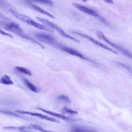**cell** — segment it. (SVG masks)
<instances>
[{
    "instance_id": "5",
    "label": "cell",
    "mask_w": 132,
    "mask_h": 132,
    "mask_svg": "<svg viewBox=\"0 0 132 132\" xmlns=\"http://www.w3.org/2000/svg\"><path fill=\"white\" fill-rule=\"evenodd\" d=\"M72 5L74 7H75L76 9L79 10L80 11H81L86 14H88L89 15H92V16H93L99 20H100L101 21H102V22H103L105 24H108V22L102 16H101L99 14H98L95 11L93 10V9L89 8L85 6H83L81 4H78L77 3H75V2L72 3Z\"/></svg>"
},
{
    "instance_id": "1",
    "label": "cell",
    "mask_w": 132,
    "mask_h": 132,
    "mask_svg": "<svg viewBox=\"0 0 132 132\" xmlns=\"http://www.w3.org/2000/svg\"><path fill=\"white\" fill-rule=\"evenodd\" d=\"M0 27H1L2 28H3L8 31L12 32L19 35V36H20L22 38L29 40L30 41H31L34 42V43L39 45L42 48H44V47L43 46L41 45V44H40L39 42H37L35 39H34L26 35L23 32V30L22 29V28L20 26V25L16 22L12 21L10 20H0Z\"/></svg>"
},
{
    "instance_id": "17",
    "label": "cell",
    "mask_w": 132,
    "mask_h": 132,
    "mask_svg": "<svg viewBox=\"0 0 132 132\" xmlns=\"http://www.w3.org/2000/svg\"><path fill=\"white\" fill-rule=\"evenodd\" d=\"M14 68L17 71H18L20 73L26 74L29 76H32V73H31V71L29 70H28L25 68L18 66V67H15Z\"/></svg>"
},
{
    "instance_id": "23",
    "label": "cell",
    "mask_w": 132,
    "mask_h": 132,
    "mask_svg": "<svg viewBox=\"0 0 132 132\" xmlns=\"http://www.w3.org/2000/svg\"><path fill=\"white\" fill-rule=\"evenodd\" d=\"M0 17H1L2 19H4V20H10V19L8 18H7L6 16H4L3 14H2L1 12H0Z\"/></svg>"
},
{
    "instance_id": "3",
    "label": "cell",
    "mask_w": 132,
    "mask_h": 132,
    "mask_svg": "<svg viewBox=\"0 0 132 132\" xmlns=\"http://www.w3.org/2000/svg\"><path fill=\"white\" fill-rule=\"evenodd\" d=\"M36 19L37 20V21L42 23L43 24H44L45 25L51 28L55 29L56 30H57V31H58V32L62 35V36H63L65 38H68L69 39H71L76 42H79V41L78 40H77V39H76L75 38L70 36V35L68 34L67 33H66L61 28H60L59 26H58L57 25H56V24L54 23L53 22H52L45 19H43L42 18H40V17H36Z\"/></svg>"
},
{
    "instance_id": "25",
    "label": "cell",
    "mask_w": 132,
    "mask_h": 132,
    "mask_svg": "<svg viewBox=\"0 0 132 132\" xmlns=\"http://www.w3.org/2000/svg\"><path fill=\"white\" fill-rule=\"evenodd\" d=\"M22 132H34V131H29V130H24V131H23Z\"/></svg>"
},
{
    "instance_id": "13",
    "label": "cell",
    "mask_w": 132,
    "mask_h": 132,
    "mask_svg": "<svg viewBox=\"0 0 132 132\" xmlns=\"http://www.w3.org/2000/svg\"><path fill=\"white\" fill-rule=\"evenodd\" d=\"M31 6L34 9H35L36 10H37V11H38L39 12L43 14H44V15H47L48 16H50V18H53V19H55V16L54 15H53L52 14H51L50 12L45 11V10L42 9L41 8H40V7H39L37 5H34V4H31Z\"/></svg>"
},
{
    "instance_id": "16",
    "label": "cell",
    "mask_w": 132,
    "mask_h": 132,
    "mask_svg": "<svg viewBox=\"0 0 132 132\" xmlns=\"http://www.w3.org/2000/svg\"><path fill=\"white\" fill-rule=\"evenodd\" d=\"M71 132H98L96 130L90 129L81 127H73L71 129Z\"/></svg>"
},
{
    "instance_id": "15",
    "label": "cell",
    "mask_w": 132,
    "mask_h": 132,
    "mask_svg": "<svg viewBox=\"0 0 132 132\" xmlns=\"http://www.w3.org/2000/svg\"><path fill=\"white\" fill-rule=\"evenodd\" d=\"M0 113L4 114H6V115H8L10 116H12V117H16V118H21V119H27L26 117H23L22 116L18 113H16L15 112H13L12 111H9V110H4V109H0Z\"/></svg>"
},
{
    "instance_id": "2",
    "label": "cell",
    "mask_w": 132,
    "mask_h": 132,
    "mask_svg": "<svg viewBox=\"0 0 132 132\" xmlns=\"http://www.w3.org/2000/svg\"><path fill=\"white\" fill-rule=\"evenodd\" d=\"M9 11L13 15H14L18 19L22 21L23 22L27 23L28 25H30L35 27H36L39 29L47 31H48L50 32H54V30L52 28H51L46 25L41 24L37 22H36L35 21L32 20L31 18H30L29 16H28L26 15L20 13L12 9H9Z\"/></svg>"
},
{
    "instance_id": "19",
    "label": "cell",
    "mask_w": 132,
    "mask_h": 132,
    "mask_svg": "<svg viewBox=\"0 0 132 132\" xmlns=\"http://www.w3.org/2000/svg\"><path fill=\"white\" fill-rule=\"evenodd\" d=\"M58 100H59L63 103H67V104L71 103V101H70V99L69 98V97L65 95H59L58 97Z\"/></svg>"
},
{
    "instance_id": "8",
    "label": "cell",
    "mask_w": 132,
    "mask_h": 132,
    "mask_svg": "<svg viewBox=\"0 0 132 132\" xmlns=\"http://www.w3.org/2000/svg\"><path fill=\"white\" fill-rule=\"evenodd\" d=\"M35 36L39 40L43 42L53 46H56L57 45V42H56L54 38L51 35L41 32L37 33L36 34Z\"/></svg>"
},
{
    "instance_id": "6",
    "label": "cell",
    "mask_w": 132,
    "mask_h": 132,
    "mask_svg": "<svg viewBox=\"0 0 132 132\" xmlns=\"http://www.w3.org/2000/svg\"><path fill=\"white\" fill-rule=\"evenodd\" d=\"M15 111L18 113H20L21 114H28V115H30L31 116H34V117H38L40 119H43V120H45L47 121H51V122H56V123H59V121L56 120V119L52 118V117H48L45 114H43L40 113H38V112H31V111H25V110H15Z\"/></svg>"
},
{
    "instance_id": "22",
    "label": "cell",
    "mask_w": 132,
    "mask_h": 132,
    "mask_svg": "<svg viewBox=\"0 0 132 132\" xmlns=\"http://www.w3.org/2000/svg\"><path fill=\"white\" fill-rule=\"evenodd\" d=\"M36 2L37 3H40L42 4H47L48 5H53V4L52 1H37Z\"/></svg>"
},
{
    "instance_id": "24",
    "label": "cell",
    "mask_w": 132,
    "mask_h": 132,
    "mask_svg": "<svg viewBox=\"0 0 132 132\" xmlns=\"http://www.w3.org/2000/svg\"><path fill=\"white\" fill-rule=\"evenodd\" d=\"M106 2L108 3H111H111H113V2L112 1H106Z\"/></svg>"
},
{
    "instance_id": "11",
    "label": "cell",
    "mask_w": 132,
    "mask_h": 132,
    "mask_svg": "<svg viewBox=\"0 0 132 132\" xmlns=\"http://www.w3.org/2000/svg\"><path fill=\"white\" fill-rule=\"evenodd\" d=\"M23 82H24V84L25 85V86L31 91L34 92L35 93H37L39 92V89L35 85H34L30 81H29L28 79L23 78Z\"/></svg>"
},
{
    "instance_id": "7",
    "label": "cell",
    "mask_w": 132,
    "mask_h": 132,
    "mask_svg": "<svg viewBox=\"0 0 132 132\" xmlns=\"http://www.w3.org/2000/svg\"><path fill=\"white\" fill-rule=\"evenodd\" d=\"M74 33L75 34H76V35H78V36H81V37H83V38H84L87 39L88 40H89V41H91V42H92L93 43L95 44V45H97V46H100V47H102V48H104V49H105V50H107V51H110V52H112V53H114V54H118V52H117V51H116V50H112L111 48L109 47L107 45L103 44L102 43H101V42L98 41L97 40L94 39L92 37H90V36H88V35H86V34H83V33L78 32H74Z\"/></svg>"
},
{
    "instance_id": "12",
    "label": "cell",
    "mask_w": 132,
    "mask_h": 132,
    "mask_svg": "<svg viewBox=\"0 0 132 132\" xmlns=\"http://www.w3.org/2000/svg\"><path fill=\"white\" fill-rule=\"evenodd\" d=\"M4 129H7L9 130H18L22 132L24 130H27L28 129H31L32 127L31 126H22L20 127H14V126H8V127H4L3 128Z\"/></svg>"
},
{
    "instance_id": "4",
    "label": "cell",
    "mask_w": 132,
    "mask_h": 132,
    "mask_svg": "<svg viewBox=\"0 0 132 132\" xmlns=\"http://www.w3.org/2000/svg\"><path fill=\"white\" fill-rule=\"evenodd\" d=\"M96 35L100 39L104 41L108 44H110L111 46H112L116 50L119 51L123 55H124V56H125L126 57H127L128 58H129L130 59L131 58V54L126 48L123 47L121 45L117 44L115 43L112 42L111 41H110L109 40H108L107 38V37L104 35V34L102 31H101L100 30H97L96 31Z\"/></svg>"
},
{
    "instance_id": "21",
    "label": "cell",
    "mask_w": 132,
    "mask_h": 132,
    "mask_svg": "<svg viewBox=\"0 0 132 132\" xmlns=\"http://www.w3.org/2000/svg\"><path fill=\"white\" fill-rule=\"evenodd\" d=\"M0 34L2 35H4V36H7V37H9L11 38H13V36L11 34H9V33H7L6 32L4 31V30H3L1 29H0Z\"/></svg>"
},
{
    "instance_id": "9",
    "label": "cell",
    "mask_w": 132,
    "mask_h": 132,
    "mask_svg": "<svg viewBox=\"0 0 132 132\" xmlns=\"http://www.w3.org/2000/svg\"><path fill=\"white\" fill-rule=\"evenodd\" d=\"M59 47L63 51H64L66 53H68L72 55L75 56L76 57H79L82 59H84L86 60H89V59L86 57L85 55H84L82 53H80L79 52H78V51L70 47H68V46H60Z\"/></svg>"
},
{
    "instance_id": "10",
    "label": "cell",
    "mask_w": 132,
    "mask_h": 132,
    "mask_svg": "<svg viewBox=\"0 0 132 132\" xmlns=\"http://www.w3.org/2000/svg\"><path fill=\"white\" fill-rule=\"evenodd\" d=\"M37 109L38 110H40L47 114H48L50 115H51L52 116H54V117H55L56 118H58L59 119H62V120H63L64 121H71V118H70L69 117H67V116H65L62 114H60V113H57V112H54V111H50V110H46V109H43L42 108H41V107H39V108H37Z\"/></svg>"
},
{
    "instance_id": "14",
    "label": "cell",
    "mask_w": 132,
    "mask_h": 132,
    "mask_svg": "<svg viewBox=\"0 0 132 132\" xmlns=\"http://www.w3.org/2000/svg\"><path fill=\"white\" fill-rule=\"evenodd\" d=\"M0 83L6 85H12L13 84V81L7 75H4L0 78Z\"/></svg>"
},
{
    "instance_id": "20",
    "label": "cell",
    "mask_w": 132,
    "mask_h": 132,
    "mask_svg": "<svg viewBox=\"0 0 132 132\" xmlns=\"http://www.w3.org/2000/svg\"><path fill=\"white\" fill-rule=\"evenodd\" d=\"M61 111L63 112L71 114H77L78 113L77 111H76L75 110H74L73 109H70L69 108H68L67 107H64L62 109H61Z\"/></svg>"
},
{
    "instance_id": "18",
    "label": "cell",
    "mask_w": 132,
    "mask_h": 132,
    "mask_svg": "<svg viewBox=\"0 0 132 132\" xmlns=\"http://www.w3.org/2000/svg\"><path fill=\"white\" fill-rule=\"evenodd\" d=\"M30 126L32 127V128L36 129L41 132H56V131H52V130H50L45 129L43 128L41 126H40V125H38L37 124H31Z\"/></svg>"
}]
</instances>
